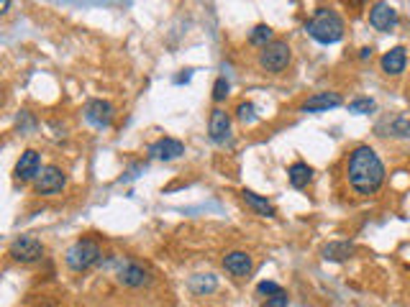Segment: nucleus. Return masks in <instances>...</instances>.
Wrapping results in <instances>:
<instances>
[{
    "instance_id": "obj_7",
    "label": "nucleus",
    "mask_w": 410,
    "mask_h": 307,
    "mask_svg": "<svg viewBox=\"0 0 410 307\" xmlns=\"http://www.w3.org/2000/svg\"><path fill=\"white\" fill-rule=\"evenodd\" d=\"M370 23L375 31H382V34H390L397 23V11L390 3H375L370 8Z\"/></svg>"
},
{
    "instance_id": "obj_20",
    "label": "nucleus",
    "mask_w": 410,
    "mask_h": 307,
    "mask_svg": "<svg viewBox=\"0 0 410 307\" xmlns=\"http://www.w3.org/2000/svg\"><path fill=\"white\" fill-rule=\"evenodd\" d=\"M249 41L251 44H254V47H269V44H272V28L269 26H264V23H259V26H254L251 28V34H249Z\"/></svg>"
},
{
    "instance_id": "obj_26",
    "label": "nucleus",
    "mask_w": 410,
    "mask_h": 307,
    "mask_svg": "<svg viewBox=\"0 0 410 307\" xmlns=\"http://www.w3.org/2000/svg\"><path fill=\"white\" fill-rule=\"evenodd\" d=\"M262 307H287V294L280 292L275 294V297H267V302H264Z\"/></svg>"
},
{
    "instance_id": "obj_24",
    "label": "nucleus",
    "mask_w": 410,
    "mask_h": 307,
    "mask_svg": "<svg viewBox=\"0 0 410 307\" xmlns=\"http://www.w3.org/2000/svg\"><path fill=\"white\" fill-rule=\"evenodd\" d=\"M226 98H229V80H226V77H218L213 85V100L221 103L226 100Z\"/></svg>"
},
{
    "instance_id": "obj_14",
    "label": "nucleus",
    "mask_w": 410,
    "mask_h": 307,
    "mask_svg": "<svg viewBox=\"0 0 410 307\" xmlns=\"http://www.w3.org/2000/svg\"><path fill=\"white\" fill-rule=\"evenodd\" d=\"M118 279L126 284V287H144L149 282L147 269H142L139 264H123L121 272H118Z\"/></svg>"
},
{
    "instance_id": "obj_22",
    "label": "nucleus",
    "mask_w": 410,
    "mask_h": 307,
    "mask_svg": "<svg viewBox=\"0 0 410 307\" xmlns=\"http://www.w3.org/2000/svg\"><path fill=\"white\" fill-rule=\"evenodd\" d=\"M349 110L351 113H372V110H375V100H370V98H357V100L349 103Z\"/></svg>"
},
{
    "instance_id": "obj_10",
    "label": "nucleus",
    "mask_w": 410,
    "mask_h": 307,
    "mask_svg": "<svg viewBox=\"0 0 410 307\" xmlns=\"http://www.w3.org/2000/svg\"><path fill=\"white\" fill-rule=\"evenodd\" d=\"M338 105H343L338 93H316L303 103V110L305 113H326V110H334Z\"/></svg>"
},
{
    "instance_id": "obj_8",
    "label": "nucleus",
    "mask_w": 410,
    "mask_h": 307,
    "mask_svg": "<svg viewBox=\"0 0 410 307\" xmlns=\"http://www.w3.org/2000/svg\"><path fill=\"white\" fill-rule=\"evenodd\" d=\"M41 156L39 151H34V149H26V151L21 154L18 164H16V180L18 182H31L36 180L41 174Z\"/></svg>"
},
{
    "instance_id": "obj_17",
    "label": "nucleus",
    "mask_w": 410,
    "mask_h": 307,
    "mask_svg": "<svg viewBox=\"0 0 410 307\" xmlns=\"http://www.w3.org/2000/svg\"><path fill=\"white\" fill-rule=\"evenodd\" d=\"M241 197H244V202L254 210V213H259V215H264V218H272V215L277 213L275 210V205L269 200H264V197H259L256 192H251V190H244L241 192Z\"/></svg>"
},
{
    "instance_id": "obj_21",
    "label": "nucleus",
    "mask_w": 410,
    "mask_h": 307,
    "mask_svg": "<svg viewBox=\"0 0 410 307\" xmlns=\"http://www.w3.org/2000/svg\"><path fill=\"white\" fill-rule=\"evenodd\" d=\"M387 131H390V136H397V139H410V118H392L390 123H387Z\"/></svg>"
},
{
    "instance_id": "obj_1",
    "label": "nucleus",
    "mask_w": 410,
    "mask_h": 307,
    "mask_svg": "<svg viewBox=\"0 0 410 307\" xmlns=\"http://www.w3.org/2000/svg\"><path fill=\"white\" fill-rule=\"evenodd\" d=\"M346 180L357 195L370 197L377 190L382 187L385 182V164L382 159L377 156V151L372 146H357L349 154V161H346Z\"/></svg>"
},
{
    "instance_id": "obj_4",
    "label": "nucleus",
    "mask_w": 410,
    "mask_h": 307,
    "mask_svg": "<svg viewBox=\"0 0 410 307\" xmlns=\"http://www.w3.org/2000/svg\"><path fill=\"white\" fill-rule=\"evenodd\" d=\"M290 47L285 44V41H272L269 47L262 49V54H259V67L264 69V72H283V69H287L290 64Z\"/></svg>"
},
{
    "instance_id": "obj_6",
    "label": "nucleus",
    "mask_w": 410,
    "mask_h": 307,
    "mask_svg": "<svg viewBox=\"0 0 410 307\" xmlns=\"http://www.w3.org/2000/svg\"><path fill=\"white\" fill-rule=\"evenodd\" d=\"M64 185H67L64 172L59 167H52V164L41 169V174L34 180V190L39 195H57L64 190Z\"/></svg>"
},
{
    "instance_id": "obj_16",
    "label": "nucleus",
    "mask_w": 410,
    "mask_h": 307,
    "mask_svg": "<svg viewBox=\"0 0 410 307\" xmlns=\"http://www.w3.org/2000/svg\"><path fill=\"white\" fill-rule=\"evenodd\" d=\"M354 243H349V241H331L329 246L323 248V259L326 261H346L354 256Z\"/></svg>"
},
{
    "instance_id": "obj_11",
    "label": "nucleus",
    "mask_w": 410,
    "mask_h": 307,
    "mask_svg": "<svg viewBox=\"0 0 410 307\" xmlns=\"http://www.w3.org/2000/svg\"><path fill=\"white\" fill-rule=\"evenodd\" d=\"M223 267L226 272H231L236 279H244V277H249L251 274V256L246 251H229V254L223 256Z\"/></svg>"
},
{
    "instance_id": "obj_9",
    "label": "nucleus",
    "mask_w": 410,
    "mask_h": 307,
    "mask_svg": "<svg viewBox=\"0 0 410 307\" xmlns=\"http://www.w3.org/2000/svg\"><path fill=\"white\" fill-rule=\"evenodd\" d=\"M85 120L95 128H108L113 120V105L106 100H90L85 105Z\"/></svg>"
},
{
    "instance_id": "obj_27",
    "label": "nucleus",
    "mask_w": 410,
    "mask_h": 307,
    "mask_svg": "<svg viewBox=\"0 0 410 307\" xmlns=\"http://www.w3.org/2000/svg\"><path fill=\"white\" fill-rule=\"evenodd\" d=\"M188 80H190V72H185V74H180V77H175L177 85H182V82H188Z\"/></svg>"
},
{
    "instance_id": "obj_5",
    "label": "nucleus",
    "mask_w": 410,
    "mask_h": 307,
    "mask_svg": "<svg viewBox=\"0 0 410 307\" xmlns=\"http://www.w3.org/2000/svg\"><path fill=\"white\" fill-rule=\"evenodd\" d=\"M8 254L13 256L18 264H34L44 256V246H41V241L34 238V236H18V238L11 243L8 248Z\"/></svg>"
},
{
    "instance_id": "obj_19",
    "label": "nucleus",
    "mask_w": 410,
    "mask_h": 307,
    "mask_svg": "<svg viewBox=\"0 0 410 307\" xmlns=\"http://www.w3.org/2000/svg\"><path fill=\"white\" fill-rule=\"evenodd\" d=\"M215 287H218V279H215L213 274H195L190 279V289L195 294H210L215 292Z\"/></svg>"
},
{
    "instance_id": "obj_3",
    "label": "nucleus",
    "mask_w": 410,
    "mask_h": 307,
    "mask_svg": "<svg viewBox=\"0 0 410 307\" xmlns=\"http://www.w3.org/2000/svg\"><path fill=\"white\" fill-rule=\"evenodd\" d=\"M64 261H67V267L72 272H85V269H90L93 264L101 261V246L93 238H80L77 243L69 246Z\"/></svg>"
},
{
    "instance_id": "obj_23",
    "label": "nucleus",
    "mask_w": 410,
    "mask_h": 307,
    "mask_svg": "<svg viewBox=\"0 0 410 307\" xmlns=\"http://www.w3.org/2000/svg\"><path fill=\"white\" fill-rule=\"evenodd\" d=\"M236 113H239V120H241V123H254V120H256V108H254V103H241Z\"/></svg>"
},
{
    "instance_id": "obj_25",
    "label": "nucleus",
    "mask_w": 410,
    "mask_h": 307,
    "mask_svg": "<svg viewBox=\"0 0 410 307\" xmlns=\"http://www.w3.org/2000/svg\"><path fill=\"white\" fill-rule=\"evenodd\" d=\"M256 292L267 294V297H275V294L283 292V287H280L277 282H259V284H256Z\"/></svg>"
},
{
    "instance_id": "obj_13",
    "label": "nucleus",
    "mask_w": 410,
    "mask_h": 307,
    "mask_svg": "<svg viewBox=\"0 0 410 307\" xmlns=\"http://www.w3.org/2000/svg\"><path fill=\"white\" fill-rule=\"evenodd\" d=\"M149 154H152L154 159L172 161V159H177V156L185 154V144L177 141V139H159V141H154V144L149 146Z\"/></svg>"
},
{
    "instance_id": "obj_28",
    "label": "nucleus",
    "mask_w": 410,
    "mask_h": 307,
    "mask_svg": "<svg viewBox=\"0 0 410 307\" xmlns=\"http://www.w3.org/2000/svg\"><path fill=\"white\" fill-rule=\"evenodd\" d=\"M362 59H367V57H372V49H362V54H359Z\"/></svg>"
},
{
    "instance_id": "obj_12",
    "label": "nucleus",
    "mask_w": 410,
    "mask_h": 307,
    "mask_svg": "<svg viewBox=\"0 0 410 307\" xmlns=\"http://www.w3.org/2000/svg\"><path fill=\"white\" fill-rule=\"evenodd\" d=\"M208 131H210V139H213L215 144H226V141H229V134H231V118H229V113H226L223 108H215L213 113H210Z\"/></svg>"
},
{
    "instance_id": "obj_2",
    "label": "nucleus",
    "mask_w": 410,
    "mask_h": 307,
    "mask_svg": "<svg viewBox=\"0 0 410 307\" xmlns=\"http://www.w3.org/2000/svg\"><path fill=\"white\" fill-rule=\"evenodd\" d=\"M313 39L318 44H336V41L343 39V21L336 11H331V8H318L313 18L308 21V26H305Z\"/></svg>"
},
{
    "instance_id": "obj_15",
    "label": "nucleus",
    "mask_w": 410,
    "mask_h": 307,
    "mask_svg": "<svg viewBox=\"0 0 410 307\" xmlns=\"http://www.w3.org/2000/svg\"><path fill=\"white\" fill-rule=\"evenodd\" d=\"M405 62H408V54H405L403 47H395V49H390V52L382 54V69L387 74H392V77L403 72Z\"/></svg>"
},
{
    "instance_id": "obj_18",
    "label": "nucleus",
    "mask_w": 410,
    "mask_h": 307,
    "mask_svg": "<svg viewBox=\"0 0 410 307\" xmlns=\"http://www.w3.org/2000/svg\"><path fill=\"white\" fill-rule=\"evenodd\" d=\"M287 177H290V185H292V187L303 190V187H308V182L313 180V169H310L308 164H303V161H297V164L290 167Z\"/></svg>"
}]
</instances>
